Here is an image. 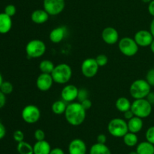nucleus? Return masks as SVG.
Returning a JSON list of instances; mask_svg holds the SVG:
<instances>
[{
    "instance_id": "obj_27",
    "label": "nucleus",
    "mask_w": 154,
    "mask_h": 154,
    "mask_svg": "<svg viewBox=\"0 0 154 154\" xmlns=\"http://www.w3.org/2000/svg\"><path fill=\"white\" fill-rule=\"evenodd\" d=\"M17 150L19 154H33V146L23 140L17 143Z\"/></svg>"
},
{
    "instance_id": "obj_35",
    "label": "nucleus",
    "mask_w": 154,
    "mask_h": 154,
    "mask_svg": "<svg viewBox=\"0 0 154 154\" xmlns=\"http://www.w3.org/2000/svg\"><path fill=\"white\" fill-rule=\"evenodd\" d=\"M146 81L150 84V86H154V68L148 70L146 75Z\"/></svg>"
},
{
    "instance_id": "obj_45",
    "label": "nucleus",
    "mask_w": 154,
    "mask_h": 154,
    "mask_svg": "<svg viewBox=\"0 0 154 154\" xmlns=\"http://www.w3.org/2000/svg\"><path fill=\"white\" fill-rule=\"evenodd\" d=\"M150 50H151V51H152V52H153V54H154V39H153V42H152V43L150 44Z\"/></svg>"
},
{
    "instance_id": "obj_10",
    "label": "nucleus",
    "mask_w": 154,
    "mask_h": 154,
    "mask_svg": "<svg viewBox=\"0 0 154 154\" xmlns=\"http://www.w3.org/2000/svg\"><path fill=\"white\" fill-rule=\"evenodd\" d=\"M44 9L51 16L60 14L64 10L66 2L65 0H44Z\"/></svg>"
},
{
    "instance_id": "obj_6",
    "label": "nucleus",
    "mask_w": 154,
    "mask_h": 154,
    "mask_svg": "<svg viewBox=\"0 0 154 154\" xmlns=\"http://www.w3.org/2000/svg\"><path fill=\"white\" fill-rule=\"evenodd\" d=\"M26 53L29 58H38L46 51V45L41 39L30 40L26 45Z\"/></svg>"
},
{
    "instance_id": "obj_37",
    "label": "nucleus",
    "mask_w": 154,
    "mask_h": 154,
    "mask_svg": "<svg viewBox=\"0 0 154 154\" xmlns=\"http://www.w3.org/2000/svg\"><path fill=\"white\" fill-rule=\"evenodd\" d=\"M107 142V136L105 134H100L97 136V143L105 144Z\"/></svg>"
},
{
    "instance_id": "obj_21",
    "label": "nucleus",
    "mask_w": 154,
    "mask_h": 154,
    "mask_svg": "<svg viewBox=\"0 0 154 154\" xmlns=\"http://www.w3.org/2000/svg\"><path fill=\"white\" fill-rule=\"evenodd\" d=\"M135 150L138 154H154V145L145 140L138 143Z\"/></svg>"
},
{
    "instance_id": "obj_46",
    "label": "nucleus",
    "mask_w": 154,
    "mask_h": 154,
    "mask_svg": "<svg viewBox=\"0 0 154 154\" xmlns=\"http://www.w3.org/2000/svg\"><path fill=\"white\" fill-rule=\"evenodd\" d=\"M3 82H4V80H3L2 75V74L0 73V87H1V85H2V84Z\"/></svg>"
},
{
    "instance_id": "obj_32",
    "label": "nucleus",
    "mask_w": 154,
    "mask_h": 154,
    "mask_svg": "<svg viewBox=\"0 0 154 154\" xmlns=\"http://www.w3.org/2000/svg\"><path fill=\"white\" fill-rule=\"evenodd\" d=\"M4 12L6 14L8 15V16H10L11 18V17L14 16L15 14H16L17 8L14 5H6L5 8Z\"/></svg>"
},
{
    "instance_id": "obj_28",
    "label": "nucleus",
    "mask_w": 154,
    "mask_h": 154,
    "mask_svg": "<svg viewBox=\"0 0 154 154\" xmlns=\"http://www.w3.org/2000/svg\"><path fill=\"white\" fill-rule=\"evenodd\" d=\"M14 90V86L11 82L8 81H4L2 84L1 87H0V91L5 95H10Z\"/></svg>"
},
{
    "instance_id": "obj_14",
    "label": "nucleus",
    "mask_w": 154,
    "mask_h": 154,
    "mask_svg": "<svg viewBox=\"0 0 154 154\" xmlns=\"http://www.w3.org/2000/svg\"><path fill=\"white\" fill-rule=\"evenodd\" d=\"M68 151L69 154H87V144L82 139H73L69 143Z\"/></svg>"
},
{
    "instance_id": "obj_26",
    "label": "nucleus",
    "mask_w": 154,
    "mask_h": 154,
    "mask_svg": "<svg viewBox=\"0 0 154 154\" xmlns=\"http://www.w3.org/2000/svg\"><path fill=\"white\" fill-rule=\"evenodd\" d=\"M38 67L42 73L51 74L55 67V65L51 60H43L40 62Z\"/></svg>"
},
{
    "instance_id": "obj_38",
    "label": "nucleus",
    "mask_w": 154,
    "mask_h": 154,
    "mask_svg": "<svg viewBox=\"0 0 154 154\" xmlns=\"http://www.w3.org/2000/svg\"><path fill=\"white\" fill-rule=\"evenodd\" d=\"M134 116H135V115H134V113H132L131 109L123 113V117H124L125 120H127V121L129 120V119H131L132 117H134Z\"/></svg>"
},
{
    "instance_id": "obj_48",
    "label": "nucleus",
    "mask_w": 154,
    "mask_h": 154,
    "mask_svg": "<svg viewBox=\"0 0 154 154\" xmlns=\"http://www.w3.org/2000/svg\"><path fill=\"white\" fill-rule=\"evenodd\" d=\"M129 154H138V153H137L136 150H135V151H130V152H129Z\"/></svg>"
},
{
    "instance_id": "obj_20",
    "label": "nucleus",
    "mask_w": 154,
    "mask_h": 154,
    "mask_svg": "<svg viewBox=\"0 0 154 154\" xmlns=\"http://www.w3.org/2000/svg\"><path fill=\"white\" fill-rule=\"evenodd\" d=\"M12 27V19L10 16L6 14L5 12L0 13V33L6 34Z\"/></svg>"
},
{
    "instance_id": "obj_29",
    "label": "nucleus",
    "mask_w": 154,
    "mask_h": 154,
    "mask_svg": "<svg viewBox=\"0 0 154 154\" xmlns=\"http://www.w3.org/2000/svg\"><path fill=\"white\" fill-rule=\"evenodd\" d=\"M95 59H96V62H97L99 67H100V66H105L108 62V56L105 55V54H99V55H98Z\"/></svg>"
},
{
    "instance_id": "obj_36",
    "label": "nucleus",
    "mask_w": 154,
    "mask_h": 154,
    "mask_svg": "<svg viewBox=\"0 0 154 154\" xmlns=\"http://www.w3.org/2000/svg\"><path fill=\"white\" fill-rule=\"evenodd\" d=\"M80 103H81V105H82V107H84L86 110H90V109L92 107V101H90L89 98L88 99L84 100V101H83L82 102H80Z\"/></svg>"
},
{
    "instance_id": "obj_11",
    "label": "nucleus",
    "mask_w": 154,
    "mask_h": 154,
    "mask_svg": "<svg viewBox=\"0 0 154 154\" xmlns=\"http://www.w3.org/2000/svg\"><path fill=\"white\" fill-rule=\"evenodd\" d=\"M133 39L139 47H147L152 43L154 37L150 30H141L135 33Z\"/></svg>"
},
{
    "instance_id": "obj_42",
    "label": "nucleus",
    "mask_w": 154,
    "mask_h": 154,
    "mask_svg": "<svg viewBox=\"0 0 154 154\" xmlns=\"http://www.w3.org/2000/svg\"><path fill=\"white\" fill-rule=\"evenodd\" d=\"M148 12L154 18V0H152L148 4Z\"/></svg>"
},
{
    "instance_id": "obj_25",
    "label": "nucleus",
    "mask_w": 154,
    "mask_h": 154,
    "mask_svg": "<svg viewBox=\"0 0 154 154\" xmlns=\"http://www.w3.org/2000/svg\"><path fill=\"white\" fill-rule=\"evenodd\" d=\"M123 143L129 147H132L138 145V137L137 134L132 133L128 131L126 134L123 137Z\"/></svg>"
},
{
    "instance_id": "obj_2",
    "label": "nucleus",
    "mask_w": 154,
    "mask_h": 154,
    "mask_svg": "<svg viewBox=\"0 0 154 154\" xmlns=\"http://www.w3.org/2000/svg\"><path fill=\"white\" fill-rule=\"evenodd\" d=\"M54 82L57 84L64 85L70 81L72 76V69L68 63H62L55 65L51 72Z\"/></svg>"
},
{
    "instance_id": "obj_40",
    "label": "nucleus",
    "mask_w": 154,
    "mask_h": 154,
    "mask_svg": "<svg viewBox=\"0 0 154 154\" xmlns=\"http://www.w3.org/2000/svg\"><path fill=\"white\" fill-rule=\"evenodd\" d=\"M6 134V128L5 125L0 122V140L3 139Z\"/></svg>"
},
{
    "instance_id": "obj_12",
    "label": "nucleus",
    "mask_w": 154,
    "mask_h": 154,
    "mask_svg": "<svg viewBox=\"0 0 154 154\" xmlns=\"http://www.w3.org/2000/svg\"><path fill=\"white\" fill-rule=\"evenodd\" d=\"M79 89L75 85H66L63 87L61 91V98L66 103L74 102L78 98V94Z\"/></svg>"
},
{
    "instance_id": "obj_34",
    "label": "nucleus",
    "mask_w": 154,
    "mask_h": 154,
    "mask_svg": "<svg viewBox=\"0 0 154 154\" xmlns=\"http://www.w3.org/2000/svg\"><path fill=\"white\" fill-rule=\"evenodd\" d=\"M14 140L17 143L24 140V134L21 130H16L13 134Z\"/></svg>"
},
{
    "instance_id": "obj_43",
    "label": "nucleus",
    "mask_w": 154,
    "mask_h": 154,
    "mask_svg": "<svg viewBox=\"0 0 154 154\" xmlns=\"http://www.w3.org/2000/svg\"><path fill=\"white\" fill-rule=\"evenodd\" d=\"M146 99L152 104V105H154V92H150L147 97L146 98Z\"/></svg>"
},
{
    "instance_id": "obj_19",
    "label": "nucleus",
    "mask_w": 154,
    "mask_h": 154,
    "mask_svg": "<svg viewBox=\"0 0 154 154\" xmlns=\"http://www.w3.org/2000/svg\"><path fill=\"white\" fill-rule=\"evenodd\" d=\"M127 125L128 130H129V132L137 134V133L140 132L143 128L144 122H143V119L137 117V116H134L131 119L128 120Z\"/></svg>"
},
{
    "instance_id": "obj_41",
    "label": "nucleus",
    "mask_w": 154,
    "mask_h": 154,
    "mask_svg": "<svg viewBox=\"0 0 154 154\" xmlns=\"http://www.w3.org/2000/svg\"><path fill=\"white\" fill-rule=\"evenodd\" d=\"M50 154H65V152L62 148L55 147L51 149Z\"/></svg>"
},
{
    "instance_id": "obj_16",
    "label": "nucleus",
    "mask_w": 154,
    "mask_h": 154,
    "mask_svg": "<svg viewBox=\"0 0 154 154\" xmlns=\"http://www.w3.org/2000/svg\"><path fill=\"white\" fill-rule=\"evenodd\" d=\"M67 35V29L66 27L60 26L53 29L49 35V39L51 42L58 44L61 42Z\"/></svg>"
},
{
    "instance_id": "obj_31",
    "label": "nucleus",
    "mask_w": 154,
    "mask_h": 154,
    "mask_svg": "<svg viewBox=\"0 0 154 154\" xmlns=\"http://www.w3.org/2000/svg\"><path fill=\"white\" fill-rule=\"evenodd\" d=\"M89 97V92L88 91L86 88H80L78 90V98L79 102H82L83 101L86 99H88Z\"/></svg>"
},
{
    "instance_id": "obj_15",
    "label": "nucleus",
    "mask_w": 154,
    "mask_h": 154,
    "mask_svg": "<svg viewBox=\"0 0 154 154\" xmlns=\"http://www.w3.org/2000/svg\"><path fill=\"white\" fill-rule=\"evenodd\" d=\"M102 39L108 45H114L119 42V33L112 27H105L102 32Z\"/></svg>"
},
{
    "instance_id": "obj_7",
    "label": "nucleus",
    "mask_w": 154,
    "mask_h": 154,
    "mask_svg": "<svg viewBox=\"0 0 154 154\" xmlns=\"http://www.w3.org/2000/svg\"><path fill=\"white\" fill-rule=\"evenodd\" d=\"M118 48L120 52L127 57H132L138 53L139 46L135 39L130 37H123L118 42Z\"/></svg>"
},
{
    "instance_id": "obj_44",
    "label": "nucleus",
    "mask_w": 154,
    "mask_h": 154,
    "mask_svg": "<svg viewBox=\"0 0 154 154\" xmlns=\"http://www.w3.org/2000/svg\"><path fill=\"white\" fill-rule=\"evenodd\" d=\"M150 32L151 33V34L153 35V36L154 37V18L153 19V21H151V23H150Z\"/></svg>"
},
{
    "instance_id": "obj_4",
    "label": "nucleus",
    "mask_w": 154,
    "mask_h": 154,
    "mask_svg": "<svg viewBox=\"0 0 154 154\" xmlns=\"http://www.w3.org/2000/svg\"><path fill=\"white\" fill-rule=\"evenodd\" d=\"M152 104L147 101L146 98L143 99H135L132 103L131 106V110L134 113L135 116L139 117L141 119L147 118L151 114Z\"/></svg>"
},
{
    "instance_id": "obj_39",
    "label": "nucleus",
    "mask_w": 154,
    "mask_h": 154,
    "mask_svg": "<svg viewBox=\"0 0 154 154\" xmlns=\"http://www.w3.org/2000/svg\"><path fill=\"white\" fill-rule=\"evenodd\" d=\"M6 104V95L0 91V109L5 107Z\"/></svg>"
},
{
    "instance_id": "obj_22",
    "label": "nucleus",
    "mask_w": 154,
    "mask_h": 154,
    "mask_svg": "<svg viewBox=\"0 0 154 154\" xmlns=\"http://www.w3.org/2000/svg\"><path fill=\"white\" fill-rule=\"evenodd\" d=\"M116 108L117 110L121 113H124V112L127 111V110H130L131 106H132V103L131 101L128 99L126 97H120L116 101L115 103Z\"/></svg>"
},
{
    "instance_id": "obj_17",
    "label": "nucleus",
    "mask_w": 154,
    "mask_h": 154,
    "mask_svg": "<svg viewBox=\"0 0 154 154\" xmlns=\"http://www.w3.org/2000/svg\"><path fill=\"white\" fill-rule=\"evenodd\" d=\"M49 16L45 9H36L32 13L31 20L36 24H43L48 21Z\"/></svg>"
},
{
    "instance_id": "obj_9",
    "label": "nucleus",
    "mask_w": 154,
    "mask_h": 154,
    "mask_svg": "<svg viewBox=\"0 0 154 154\" xmlns=\"http://www.w3.org/2000/svg\"><path fill=\"white\" fill-rule=\"evenodd\" d=\"M99 68V66L96 59L93 57H89V58L85 59L81 63V73L86 78H93L97 74Z\"/></svg>"
},
{
    "instance_id": "obj_18",
    "label": "nucleus",
    "mask_w": 154,
    "mask_h": 154,
    "mask_svg": "<svg viewBox=\"0 0 154 154\" xmlns=\"http://www.w3.org/2000/svg\"><path fill=\"white\" fill-rule=\"evenodd\" d=\"M51 146L47 140L36 141L33 145V154H50Z\"/></svg>"
},
{
    "instance_id": "obj_5",
    "label": "nucleus",
    "mask_w": 154,
    "mask_h": 154,
    "mask_svg": "<svg viewBox=\"0 0 154 154\" xmlns=\"http://www.w3.org/2000/svg\"><path fill=\"white\" fill-rule=\"evenodd\" d=\"M108 131L113 137H123L129 131L127 122L122 118H114L108 122Z\"/></svg>"
},
{
    "instance_id": "obj_47",
    "label": "nucleus",
    "mask_w": 154,
    "mask_h": 154,
    "mask_svg": "<svg viewBox=\"0 0 154 154\" xmlns=\"http://www.w3.org/2000/svg\"><path fill=\"white\" fill-rule=\"evenodd\" d=\"M141 1H142L144 3H147V4H149V3H150V2L152 1V0H141Z\"/></svg>"
},
{
    "instance_id": "obj_1",
    "label": "nucleus",
    "mask_w": 154,
    "mask_h": 154,
    "mask_svg": "<svg viewBox=\"0 0 154 154\" xmlns=\"http://www.w3.org/2000/svg\"><path fill=\"white\" fill-rule=\"evenodd\" d=\"M87 110L82 107L80 102L69 103L67 104L64 115L68 123L73 126L81 125L86 119Z\"/></svg>"
},
{
    "instance_id": "obj_24",
    "label": "nucleus",
    "mask_w": 154,
    "mask_h": 154,
    "mask_svg": "<svg viewBox=\"0 0 154 154\" xmlns=\"http://www.w3.org/2000/svg\"><path fill=\"white\" fill-rule=\"evenodd\" d=\"M67 104L63 100H58V101H54L51 106V110L53 113L56 115H62L64 114L66 112Z\"/></svg>"
},
{
    "instance_id": "obj_33",
    "label": "nucleus",
    "mask_w": 154,
    "mask_h": 154,
    "mask_svg": "<svg viewBox=\"0 0 154 154\" xmlns=\"http://www.w3.org/2000/svg\"><path fill=\"white\" fill-rule=\"evenodd\" d=\"M34 137L36 141H40V140H45V133L42 129L38 128L34 132Z\"/></svg>"
},
{
    "instance_id": "obj_13",
    "label": "nucleus",
    "mask_w": 154,
    "mask_h": 154,
    "mask_svg": "<svg viewBox=\"0 0 154 154\" xmlns=\"http://www.w3.org/2000/svg\"><path fill=\"white\" fill-rule=\"evenodd\" d=\"M54 82L51 76V74L41 72L40 75L37 77L35 84L39 91H48L51 88Z\"/></svg>"
},
{
    "instance_id": "obj_8",
    "label": "nucleus",
    "mask_w": 154,
    "mask_h": 154,
    "mask_svg": "<svg viewBox=\"0 0 154 154\" xmlns=\"http://www.w3.org/2000/svg\"><path fill=\"white\" fill-rule=\"evenodd\" d=\"M23 120L28 124L36 123L41 118V110L34 104H29L23 107L21 112Z\"/></svg>"
},
{
    "instance_id": "obj_23",
    "label": "nucleus",
    "mask_w": 154,
    "mask_h": 154,
    "mask_svg": "<svg viewBox=\"0 0 154 154\" xmlns=\"http://www.w3.org/2000/svg\"><path fill=\"white\" fill-rule=\"evenodd\" d=\"M90 154H111V152L106 144L96 143L90 147Z\"/></svg>"
},
{
    "instance_id": "obj_3",
    "label": "nucleus",
    "mask_w": 154,
    "mask_h": 154,
    "mask_svg": "<svg viewBox=\"0 0 154 154\" xmlns=\"http://www.w3.org/2000/svg\"><path fill=\"white\" fill-rule=\"evenodd\" d=\"M151 86L146 79H136L131 84L129 88V93L134 99H143L146 98L151 91Z\"/></svg>"
},
{
    "instance_id": "obj_30",
    "label": "nucleus",
    "mask_w": 154,
    "mask_h": 154,
    "mask_svg": "<svg viewBox=\"0 0 154 154\" xmlns=\"http://www.w3.org/2000/svg\"><path fill=\"white\" fill-rule=\"evenodd\" d=\"M145 137L147 141L150 142L154 145V125L147 128L145 133Z\"/></svg>"
}]
</instances>
